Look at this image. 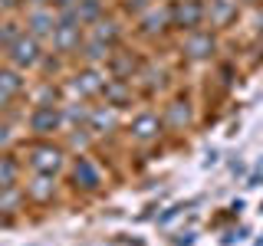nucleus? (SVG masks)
I'll use <instances>...</instances> for the list:
<instances>
[{
	"mask_svg": "<svg viewBox=\"0 0 263 246\" xmlns=\"http://www.w3.org/2000/svg\"><path fill=\"white\" fill-rule=\"evenodd\" d=\"M208 20V4L204 0H175L171 4V23L181 30H197L201 23Z\"/></svg>",
	"mask_w": 263,
	"mask_h": 246,
	"instance_id": "1",
	"label": "nucleus"
},
{
	"mask_svg": "<svg viewBox=\"0 0 263 246\" xmlns=\"http://www.w3.org/2000/svg\"><path fill=\"white\" fill-rule=\"evenodd\" d=\"M63 151L60 148H53V145H36L30 151V168L36 171V174H56V171H63Z\"/></svg>",
	"mask_w": 263,
	"mask_h": 246,
	"instance_id": "2",
	"label": "nucleus"
},
{
	"mask_svg": "<svg viewBox=\"0 0 263 246\" xmlns=\"http://www.w3.org/2000/svg\"><path fill=\"white\" fill-rule=\"evenodd\" d=\"M214 49H217V39H214L211 30H201V27H197V30L187 33V39H184V56H187V59H194V63L211 59Z\"/></svg>",
	"mask_w": 263,
	"mask_h": 246,
	"instance_id": "3",
	"label": "nucleus"
},
{
	"mask_svg": "<svg viewBox=\"0 0 263 246\" xmlns=\"http://www.w3.org/2000/svg\"><path fill=\"white\" fill-rule=\"evenodd\" d=\"M10 63L16 69H30V66L40 63V43L36 36H16L10 43Z\"/></svg>",
	"mask_w": 263,
	"mask_h": 246,
	"instance_id": "4",
	"label": "nucleus"
},
{
	"mask_svg": "<svg viewBox=\"0 0 263 246\" xmlns=\"http://www.w3.org/2000/svg\"><path fill=\"white\" fill-rule=\"evenodd\" d=\"M132 135L138 138V141H155V138L161 135V118H158V112H152V109H145V112H138L135 118H132Z\"/></svg>",
	"mask_w": 263,
	"mask_h": 246,
	"instance_id": "5",
	"label": "nucleus"
},
{
	"mask_svg": "<svg viewBox=\"0 0 263 246\" xmlns=\"http://www.w3.org/2000/svg\"><path fill=\"white\" fill-rule=\"evenodd\" d=\"M27 27H30V36H53L56 16H53V10H46V7H30Z\"/></svg>",
	"mask_w": 263,
	"mask_h": 246,
	"instance_id": "6",
	"label": "nucleus"
},
{
	"mask_svg": "<svg viewBox=\"0 0 263 246\" xmlns=\"http://www.w3.org/2000/svg\"><path fill=\"white\" fill-rule=\"evenodd\" d=\"M30 128L36 131V135H49V131L60 128V112L53 109V105H36L30 115Z\"/></svg>",
	"mask_w": 263,
	"mask_h": 246,
	"instance_id": "7",
	"label": "nucleus"
},
{
	"mask_svg": "<svg viewBox=\"0 0 263 246\" xmlns=\"http://www.w3.org/2000/svg\"><path fill=\"white\" fill-rule=\"evenodd\" d=\"M237 0H208V20L214 27H227L230 20H237Z\"/></svg>",
	"mask_w": 263,
	"mask_h": 246,
	"instance_id": "8",
	"label": "nucleus"
},
{
	"mask_svg": "<svg viewBox=\"0 0 263 246\" xmlns=\"http://www.w3.org/2000/svg\"><path fill=\"white\" fill-rule=\"evenodd\" d=\"M72 177H76L86 191H96V187L102 184V171H99L89 158H76V164H72Z\"/></svg>",
	"mask_w": 263,
	"mask_h": 246,
	"instance_id": "9",
	"label": "nucleus"
},
{
	"mask_svg": "<svg viewBox=\"0 0 263 246\" xmlns=\"http://www.w3.org/2000/svg\"><path fill=\"white\" fill-rule=\"evenodd\" d=\"M102 95H105V105H115V109H122V105L132 98V86H128V79H109L105 82V89H102Z\"/></svg>",
	"mask_w": 263,
	"mask_h": 246,
	"instance_id": "10",
	"label": "nucleus"
},
{
	"mask_svg": "<svg viewBox=\"0 0 263 246\" xmlns=\"http://www.w3.org/2000/svg\"><path fill=\"white\" fill-rule=\"evenodd\" d=\"M187 121H191V105H187V102L175 98V102L164 105V125H168V128H184Z\"/></svg>",
	"mask_w": 263,
	"mask_h": 246,
	"instance_id": "11",
	"label": "nucleus"
},
{
	"mask_svg": "<svg viewBox=\"0 0 263 246\" xmlns=\"http://www.w3.org/2000/svg\"><path fill=\"white\" fill-rule=\"evenodd\" d=\"M53 191H56V177L53 174H40L33 184H27V197L36 200V203H46L49 197H53Z\"/></svg>",
	"mask_w": 263,
	"mask_h": 246,
	"instance_id": "12",
	"label": "nucleus"
},
{
	"mask_svg": "<svg viewBox=\"0 0 263 246\" xmlns=\"http://www.w3.org/2000/svg\"><path fill=\"white\" fill-rule=\"evenodd\" d=\"M105 82L109 79H102L99 76V72H82V76H76V82H72V86H76V92H82V95H96V92H102L105 89Z\"/></svg>",
	"mask_w": 263,
	"mask_h": 246,
	"instance_id": "13",
	"label": "nucleus"
},
{
	"mask_svg": "<svg viewBox=\"0 0 263 246\" xmlns=\"http://www.w3.org/2000/svg\"><path fill=\"white\" fill-rule=\"evenodd\" d=\"M23 86H27V82L20 79V72H16V69H0V92H4L7 98L20 95Z\"/></svg>",
	"mask_w": 263,
	"mask_h": 246,
	"instance_id": "14",
	"label": "nucleus"
},
{
	"mask_svg": "<svg viewBox=\"0 0 263 246\" xmlns=\"http://www.w3.org/2000/svg\"><path fill=\"white\" fill-rule=\"evenodd\" d=\"M135 56H125V53H115L109 56V69L115 72V79H132V72H135Z\"/></svg>",
	"mask_w": 263,
	"mask_h": 246,
	"instance_id": "15",
	"label": "nucleus"
},
{
	"mask_svg": "<svg viewBox=\"0 0 263 246\" xmlns=\"http://www.w3.org/2000/svg\"><path fill=\"white\" fill-rule=\"evenodd\" d=\"M16 174H20V164L10 154H0V187H13Z\"/></svg>",
	"mask_w": 263,
	"mask_h": 246,
	"instance_id": "16",
	"label": "nucleus"
},
{
	"mask_svg": "<svg viewBox=\"0 0 263 246\" xmlns=\"http://www.w3.org/2000/svg\"><path fill=\"white\" fill-rule=\"evenodd\" d=\"M92 36H99V39H102V43H109V46H112L115 39L122 36V30L115 27L112 20H96V27H92Z\"/></svg>",
	"mask_w": 263,
	"mask_h": 246,
	"instance_id": "17",
	"label": "nucleus"
},
{
	"mask_svg": "<svg viewBox=\"0 0 263 246\" xmlns=\"http://www.w3.org/2000/svg\"><path fill=\"white\" fill-rule=\"evenodd\" d=\"M76 10H79V20L82 23H96L99 16H102V0H79Z\"/></svg>",
	"mask_w": 263,
	"mask_h": 246,
	"instance_id": "18",
	"label": "nucleus"
},
{
	"mask_svg": "<svg viewBox=\"0 0 263 246\" xmlns=\"http://www.w3.org/2000/svg\"><path fill=\"white\" fill-rule=\"evenodd\" d=\"M109 43H102V39H99V36H92V39H89V43H86V59L89 63H102V59H109Z\"/></svg>",
	"mask_w": 263,
	"mask_h": 246,
	"instance_id": "19",
	"label": "nucleus"
},
{
	"mask_svg": "<svg viewBox=\"0 0 263 246\" xmlns=\"http://www.w3.org/2000/svg\"><path fill=\"white\" fill-rule=\"evenodd\" d=\"M164 86V72L161 69H145V92H158V89Z\"/></svg>",
	"mask_w": 263,
	"mask_h": 246,
	"instance_id": "20",
	"label": "nucleus"
},
{
	"mask_svg": "<svg viewBox=\"0 0 263 246\" xmlns=\"http://www.w3.org/2000/svg\"><path fill=\"white\" fill-rule=\"evenodd\" d=\"M112 109H115V105H109V112H89V118H92V125L96 128H112L115 125V115H112Z\"/></svg>",
	"mask_w": 263,
	"mask_h": 246,
	"instance_id": "21",
	"label": "nucleus"
},
{
	"mask_svg": "<svg viewBox=\"0 0 263 246\" xmlns=\"http://www.w3.org/2000/svg\"><path fill=\"white\" fill-rule=\"evenodd\" d=\"M132 4H135V10H145V7H148V0H132Z\"/></svg>",
	"mask_w": 263,
	"mask_h": 246,
	"instance_id": "22",
	"label": "nucleus"
},
{
	"mask_svg": "<svg viewBox=\"0 0 263 246\" xmlns=\"http://www.w3.org/2000/svg\"><path fill=\"white\" fill-rule=\"evenodd\" d=\"M53 4H56V7H63V10H66V7H69L72 0H53Z\"/></svg>",
	"mask_w": 263,
	"mask_h": 246,
	"instance_id": "23",
	"label": "nucleus"
},
{
	"mask_svg": "<svg viewBox=\"0 0 263 246\" xmlns=\"http://www.w3.org/2000/svg\"><path fill=\"white\" fill-rule=\"evenodd\" d=\"M49 0H30V7H46Z\"/></svg>",
	"mask_w": 263,
	"mask_h": 246,
	"instance_id": "24",
	"label": "nucleus"
},
{
	"mask_svg": "<svg viewBox=\"0 0 263 246\" xmlns=\"http://www.w3.org/2000/svg\"><path fill=\"white\" fill-rule=\"evenodd\" d=\"M4 105H7V95H4V92H0V109H4Z\"/></svg>",
	"mask_w": 263,
	"mask_h": 246,
	"instance_id": "25",
	"label": "nucleus"
},
{
	"mask_svg": "<svg viewBox=\"0 0 263 246\" xmlns=\"http://www.w3.org/2000/svg\"><path fill=\"white\" fill-rule=\"evenodd\" d=\"M0 49H4V33H0Z\"/></svg>",
	"mask_w": 263,
	"mask_h": 246,
	"instance_id": "26",
	"label": "nucleus"
},
{
	"mask_svg": "<svg viewBox=\"0 0 263 246\" xmlns=\"http://www.w3.org/2000/svg\"><path fill=\"white\" fill-rule=\"evenodd\" d=\"M0 4H7V7H10V4H13V0H0Z\"/></svg>",
	"mask_w": 263,
	"mask_h": 246,
	"instance_id": "27",
	"label": "nucleus"
},
{
	"mask_svg": "<svg viewBox=\"0 0 263 246\" xmlns=\"http://www.w3.org/2000/svg\"><path fill=\"white\" fill-rule=\"evenodd\" d=\"M243 4H257V0H243Z\"/></svg>",
	"mask_w": 263,
	"mask_h": 246,
	"instance_id": "28",
	"label": "nucleus"
}]
</instances>
